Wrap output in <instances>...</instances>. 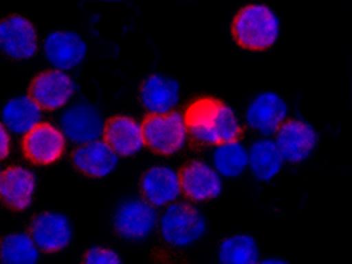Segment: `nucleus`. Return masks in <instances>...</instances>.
<instances>
[{"mask_svg": "<svg viewBox=\"0 0 352 264\" xmlns=\"http://www.w3.org/2000/svg\"><path fill=\"white\" fill-rule=\"evenodd\" d=\"M189 135L197 142L217 146L236 140L241 134V121L232 106L215 99H201L186 114Z\"/></svg>", "mask_w": 352, "mask_h": 264, "instance_id": "nucleus-1", "label": "nucleus"}, {"mask_svg": "<svg viewBox=\"0 0 352 264\" xmlns=\"http://www.w3.org/2000/svg\"><path fill=\"white\" fill-rule=\"evenodd\" d=\"M280 16L265 4L245 6L232 23V33L237 43L250 51L272 47L280 38Z\"/></svg>", "mask_w": 352, "mask_h": 264, "instance_id": "nucleus-2", "label": "nucleus"}, {"mask_svg": "<svg viewBox=\"0 0 352 264\" xmlns=\"http://www.w3.org/2000/svg\"><path fill=\"white\" fill-rule=\"evenodd\" d=\"M157 228L169 247L186 249L204 239L208 222L195 204L177 201L164 209Z\"/></svg>", "mask_w": 352, "mask_h": 264, "instance_id": "nucleus-3", "label": "nucleus"}, {"mask_svg": "<svg viewBox=\"0 0 352 264\" xmlns=\"http://www.w3.org/2000/svg\"><path fill=\"white\" fill-rule=\"evenodd\" d=\"M144 142L162 155H175L186 147L189 132L186 116L180 112L151 116L142 124Z\"/></svg>", "mask_w": 352, "mask_h": 264, "instance_id": "nucleus-4", "label": "nucleus"}, {"mask_svg": "<svg viewBox=\"0 0 352 264\" xmlns=\"http://www.w3.org/2000/svg\"><path fill=\"white\" fill-rule=\"evenodd\" d=\"M274 136L283 160L292 164L310 159L320 144V133L315 126L300 118L285 121Z\"/></svg>", "mask_w": 352, "mask_h": 264, "instance_id": "nucleus-5", "label": "nucleus"}, {"mask_svg": "<svg viewBox=\"0 0 352 264\" xmlns=\"http://www.w3.org/2000/svg\"><path fill=\"white\" fill-rule=\"evenodd\" d=\"M159 217L157 208L144 199H129L116 209L114 228L124 240L140 242L157 228Z\"/></svg>", "mask_w": 352, "mask_h": 264, "instance_id": "nucleus-6", "label": "nucleus"}, {"mask_svg": "<svg viewBox=\"0 0 352 264\" xmlns=\"http://www.w3.org/2000/svg\"><path fill=\"white\" fill-rule=\"evenodd\" d=\"M289 106L278 93H258L245 109V122L262 138H272L288 120Z\"/></svg>", "mask_w": 352, "mask_h": 264, "instance_id": "nucleus-7", "label": "nucleus"}, {"mask_svg": "<svg viewBox=\"0 0 352 264\" xmlns=\"http://www.w3.org/2000/svg\"><path fill=\"white\" fill-rule=\"evenodd\" d=\"M104 116L96 106L79 102L68 107L60 118V131L73 144H89L104 135Z\"/></svg>", "mask_w": 352, "mask_h": 264, "instance_id": "nucleus-8", "label": "nucleus"}, {"mask_svg": "<svg viewBox=\"0 0 352 264\" xmlns=\"http://www.w3.org/2000/svg\"><path fill=\"white\" fill-rule=\"evenodd\" d=\"M140 187L144 200L157 209L175 204L182 194L180 173L168 164H154L147 169Z\"/></svg>", "mask_w": 352, "mask_h": 264, "instance_id": "nucleus-9", "label": "nucleus"}, {"mask_svg": "<svg viewBox=\"0 0 352 264\" xmlns=\"http://www.w3.org/2000/svg\"><path fill=\"white\" fill-rule=\"evenodd\" d=\"M181 188L189 200L197 204L217 200L223 192V179L206 161L189 162L180 173Z\"/></svg>", "mask_w": 352, "mask_h": 264, "instance_id": "nucleus-10", "label": "nucleus"}, {"mask_svg": "<svg viewBox=\"0 0 352 264\" xmlns=\"http://www.w3.org/2000/svg\"><path fill=\"white\" fill-rule=\"evenodd\" d=\"M0 50L16 60L32 58L38 50V36L32 23L21 16H8L1 21Z\"/></svg>", "mask_w": 352, "mask_h": 264, "instance_id": "nucleus-11", "label": "nucleus"}, {"mask_svg": "<svg viewBox=\"0 0 352 264\" xmlns=\"http://www.w3.org/2000/svg\"><path fill=\"white\" fill-rule=\"evenodd\" d=\"M76 92V84L67 73L52 69L36 76L31 86V98L41 109L56 111L69 102Z\"/></svg>", "mask_w": 352, "mask_h": 264, "instance_id": "nucleus-12", "label": "nucleus"}, {"mask_svg": "<svg viewBox=\"0 0 352 264\" xmlns=\"http://www.w3.org/2000/svg\"><path fill=\"white\" fill-rule=\"evenodd\" d=\"M44 53L48 63L58 71H71L85 60L87 44L78 33L56 31L44 41Z\"/></svg>", "mask_w": 352, "mask_h": 264, "instance_id": "nucleus-13", "label": "nucleus"}, {"mask_svg": "<svg viewBox=\"0 0 352 264\" xmlns=\"http://www.w3.org/2000/svg\"><path fill=\"white\" fill-rule=\"evenodd\" d=\"M72 235L71 222L59 212L39 214L31 224L30 236L41 252H60L69 244Z\"/></svg>", "mask_w": 352, "mask_h": 264, "instance_id": "nucleus-14", "label": "nucleus"}, {"mask_svg": "<svg viewBox=\"0 0 352 264\" xmlns=\"http://www.w3.org/2000/svg\"><path fill=\"white\" fill-rule=\"evenodd\" d=\"M140 99L144 109L152 116L174 112L180 102V82L161 73L151 74L141 86Z\"/></svg>", "mask_w": 352, "mask_h": 264, "instance_id": "nucleus-15", "label": "nucleus"}, {"mask_svg": "<svg viewBox=\"0 0 352 264\" xmlns=\"http://www.w3.org/2000/svg\"><path fill=\"white\" fill-rule=\"evenodd\" d=\"M24 152L38 164H51L60 159L66 147V138L60 129L51 124H41L25 135Z\"/></svg>", "mask_w": 352, "mask_h": 264, "instance_id": "nucleus-16", "label": "nucleus"}, {"mask_svg": "<svg viewBox=\"0 0 352 264\" xmlns=\"http://www.w3.org/2000/svg\"><path fill=\"white\" fill-rule=\"evenodd\" d=\"M104 135V141L119 157L136 155L146 146L142 124L131 116L113 118L106 124Z\"/></svg>", "mask_w": 352, "mask_h": 264, "instance_id": "nucleus-17", "label": "nucleus"}, {"mask_svg": "<svg viewBox=\"0 0 352 264\" xmlns=\"http://www.w3.org/2000/svg\"><path fill=\"white\" fill-rule=\"evenodd\" d=\"M36 188V174L30 169L16 166L1 173L0 199L11 208L28 209L32 204Z\"/></svg>", "mask_w": 352, "mask_h": 264, "instance_id": "nucleus-18", "label": "nucleus"}, {"mask_svg": "<svg viewBox=\"0 0 352 264\" xmlns=\"http://www.w3.org/2000/svg\"><path fill=\"white\" fill-rule=\"evenodd\" d=\"M73 164L86 175L104 179L111 175L119 164V156L104 140L79 146L73 154Z\"/></svg>", "mask_w": 352, "mask_h": 264, "instance_id": "nucleus-19", "label": "nucleus"}, {"mask_svg": "<svg viewBox=\"0 0 352 264\" xmlns=\"http://www.w3.org/2000/svg\"><path fill=\"white\" fill-rule=\"evenodd\" d=\"M285 161L272 138H260L248 148V169L260 182H270L280 175Z\"/></svg>", "mask_w": 352, "mask_h": 264, "instance_id": "nucleus-20", "label": "nucleus"}, {"mask_svg": "<svg viewBox=\"0 0 352 264\" xmlns=\"http://www.w3.org/2000/svg\"><path fill=\"white\" fill-rule=\"evenodd\" d=\"M3 124L8 132L26 135L41 124V106L31 96H21L8 101L3 109Z\"/></svg>", "mask_w": 352, "mask_h": 264, "instance_id": "nucleus-21", "label": "nucleus"}, {"mask_svg": "<svg viewBox=\"0 0 352 264\" xmlns=\"http://www.w3.org/2000/svg\"><path fill=\"white\" fill-rule=\"evenodd\" d=\"M212 166L222 179H236L248 169V147L240 140L217 144L212 151Z\"/></svg>", "mask_w": 352, "mask_h": 264, "instance_id": "nucleus-22", "label": "nucleus"}, {"mask_svg": "<svg viewBox=\"0 0 352 264\" xmlns=\"http://www.w3.org/2000/svg\"><path fill=\"white\" fill-rule=\"evenodd\" d=\"M260 248L255 237L249 234H234L226 237L219 247L220 264H257Z\"/></svg>", "mask_w": 352, "mask_h": 264, "instance_id": "nucleus-23", "label": "nucleus"}, {"mask_svg": "<svg viewBox=\"0 0 352 264\" xmlns=\"http://www.w3.org/2000/svg\"><path fill=\"white\" fill-rule=\"evenodd\" d=\"M41 250L32 237L24 232H16L5 237L0 243V261L3 264H36Z\"/></svg>", "mask_w": 352, "mask_h": 264, "instance_id": "nucleus-24", "label": "nucleus"}, {"mask_svg": "<svg viewBox=\"0 0 352 264\" xmlns=\"http://www.w3.org/2000/svg\"><path fill=\"white\" fill-rule=\"evenodd\" d=\"M82 264H124L120 255L111 248L93 247L85 255Z\"/></svg>", "mask_w": 352, "mask_h": 264, "instance_id": "nucleus-25", "label": "nucleus"}, {"mask_svg": "<svg viewBox=\"0 0 352 264\" xmlns=\"http://www.w3.org/2000/svg\"><path fill=\"white\" fill-rule=\"evenodd\" d=\"M11 151V136L3 122H0V160L8 157Z\"/></svg>", "mask_w": 352, "mask_h": 264, "instance_id": "nucleus-26", "label": "nucleus"}, {"mask_svg": "<svg viewBox=\"0 0 352 264\" xmlns=\"http://www.w3.org/2000/svg\"><path fill=\"white\" fill-rule=\"evenodd\" d=\"M257 264H290L288 261L283 260L280 257H265L263 260H260Z\"/></svg>", "mask_w": 352, "mask_h": 264, "instance_id": "nucleus-27", "label": "nucleus"}, {"mask_svg": "<svg viewBox=\"0 0 352 264\" xmlns=\"http://www.w3.org/2000/svg\"><path fill=\"white\" fill-rule=\"evenodd\" d=\"M1 173L3 172H1V169H0V176H1Z\"/></svg>", "mask_w": 352, "mask_h": 264, "instance_id": "nucleus-28", "label": "nucleus"}]
</instances>
